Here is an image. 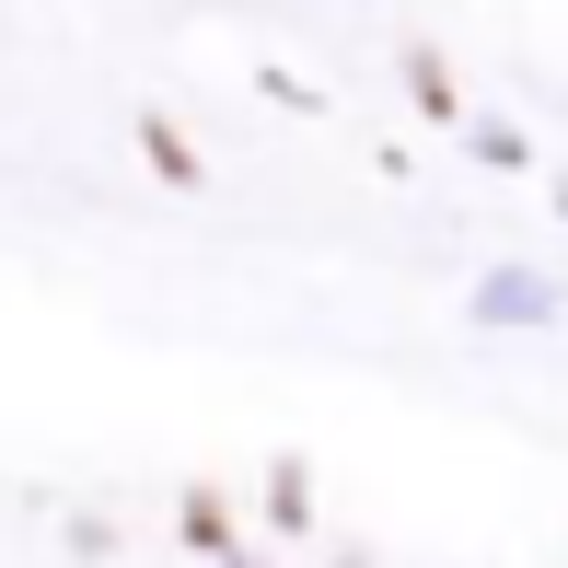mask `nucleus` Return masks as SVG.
<instances>
[{"label":"nucleus","instance_id":"obj_7","mask_svg":"<svg viewBox=\"0 0 568 568\" xmlns=\"http://www.w3.org/2000/svg\"><path fill=\"white\" fill-rule=\"evenodd\" d=\"M325 568H372V546H337V557H325Z\"/></svg>","mask_w":568,"mask_h":568},{"label":"nucleus","instance_id":"obj_1","mask_svg":"<svg viewBox=\"0 0 568 568\" xmlns=\"http://www.w3.org/2000/svg\"><path fill=\"white\" fill-rule=\"evenodd\" d=\"M464 314H476L487 337H523V325H557V314H568V291H557L546 267H487V278H476V302H464Z\"/></svg>","mask_w":568,"mask_h":568},{"label":"nucleus","instance_id":"obj_5","mask_svg":"<svg viewBox=\"0 0 568 568\" xmlns=\"http://www.w3.org/2000/svg\"><path fill=\"white\" fill-rule=\"evenodd\" d=\"M186 557H244V534H232V510H221V487H186Z\"/></svg>","mask_w":568,"mask_h":568},{"label":"nucleus","instance_id":"obj_6","mask_svg":"<svg viewBox=\"0 0 568 568\" xmlns=\"http://www.w3.org/2000/svg\"><path fill=\"white\" fill-rule=\"evenodd\" d=\"M464 151H476L487 174H534V140H523L510 116H464Z\"/></svg>","mask_w":568,"mask_h":568},{"label":"nucleus","instance_id":"obj_4","mask_svg":"<svg viewBox=\"0 0 568 568\" xmlns=\"http://www.w3.org/2000/svg\"><path fill=\"white\" fill-rule=\"evenodd\" d=\"M267 534H278V546H291V534H314V464H302V453L267 464Z\"/></svg>","mask_w":568,"mask_h":568},{"label":"nucleus","instance_id":"obj_9","mask_svg":"<svg viewBox=\"0 0 568 568\" xmlns=\"http://www.w3.org/2000/svg\"><path fill=\"white\" fill-rule=\"evenodd\" d=\"M221 568H267V557H221Z\"/></svg>","mask_w":568,"mask_h":568},{"label":"nucleus","instance_id":"obj_2","mask_svg":"<svg viewBox=\"0 0 568 568\" xmlns=\"http://www.w3.org/2000/svg\"><path fill=\"white\" fill-rule=\"evenodd\" d=\"M128 128H140V163L163 174V186H197V174H210V163H197V140H186V128H174L163 105H140V116H128Z\"/></svg>","mask_w":568,"mask_h":568},{"label":"nucleus","instance_id":"obj_8","mask_svg":"<svg viewBox=\"0 0 568 568\" xmlns=\"http://www.w3.org/2000/svg\"><path fill=\"white\" fill-rule=\"evenodd\" d=\"M557 221H568V163H557Z\"/></svg>","mask_w":568,"mask_h":568},{"label":"nucleus","instance_id":"obj_3","mask_svg":"<svg viewBox=\"0 0 568 568\" xmlns=\"http://www.w3.org/2000/svg\"><path fill=\"white\" fill-rule=\"evenodd\" d=\"M406 93H418V116H442V128H464V116H476V105H464V82H453V59H442V47H406Z\"/></svg>","mask_w":568,"mask_h":568}]
</instances>
